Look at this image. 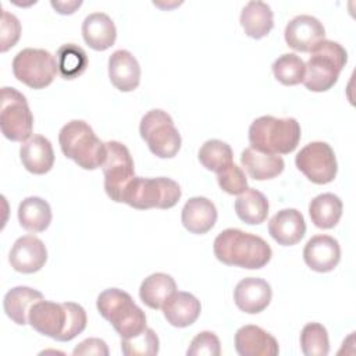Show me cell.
I'll return each instance as SVG.
<instances>
[{
  "label": "cell",
  "mask_w": 356,
  "mask_h": 356,
  "mask_svg": "<svg viewBox=\"0 0 356 356\" xmlns=\"http://www.w3.org/2000/svg\"><path fill=\"white\" fill-rule=\"evenodd\" d=\"M28 323L39 334L67 342L86 328L88 318L85 309L78 303H56L42 299L31 307Z\"/></svg>",
  "instance_id": "cell-1"
},
{
  "label": "cell",
  "mask_w": 356,
  "mask_h": 356,
  "mask_svg": "<svg viewBox=\"0 0 356 356\" xmlns=\"http://www.w3.org/2000/svg\"><path fill=\"white\" fill-rule=\"evenodd\" d=\"M213 252L221 263L248 270L264 267L273 256L270 245L261 236L238 228L221 231L214 239Z\"/></svg>",
  "instance_id": "cell-2"
},
{
  "label": "cell",
  "mask_w": 356,
  "mask_h": 356,
  "mask_svg": "<svg viewBox=\"0 0 356 356\" xmlns=\"http://www.w3.org/2000/svg\"><path fill=\"white\" fill-rule=\"evenodd\" d=\"M300 125L293 117L275 118L261 115L249 127L250 147L268 154H288L300 140Z\"/></svg>",
  "instance_id": "cell-3"
},
{
  "label": "cell",
  "mask_w": 356,
  "mask_h": 356,
  "mask_svg": "<svg viewBox=\"0 0 356 356\" xmlns=\"http://www.w3.org/2000/svg\"><path fill=\"white\" fill-rule=\"evenodd\" d=\"M61 152L67 159L74 160L83 170H96L103 165L107 149L92 127L83 120L67 122L58 134Z\"/></svg>",
  "instance_id": "cell-4"
},
{
  "label": "cell",
  "mask_w": 356,
  "mask_h": 356,
  "mask_svg": "<svg viewBox=\"0 0 356 356\" xmlns=\"http://www.w3.org/2000/svg\"><path fill=\"white\" fill-rule=\"evenodd\" d=\"M348 61V53L338 42L323 39L310 50L303 85L312 92L331 89Z\"/></svg>",
  "instance_id": "cell-5"
},
{
  "label": "cell",
  "mask_w": 356,
  "mask_h": 356,
  "mask_svg": "<svg viewBox=\"0 0 356 356\" xmlns=\"http://www.w3.org/2000/svg\"><path fill=\"white\" fill-rule=\"evenodd\" d=\"M96 306L102 317L114 327L122 339L135 337L146 328L145 312L122 289H104L97 296Z\"/></svg>",
  "instance_id": "cell-6"
},
{
  "label": "cell",
  "mask_w": 356,
  "mask_h": 356,
  "mask_svg": "<svg viewBox=\"0 0 356 356\" xmlns=\"http://www.w3.org/2000/svg\"><path fill=\"white\" fill-rule=\"evenodd\" d=\"M181 195L179 185L171 178L134 177L121 195V203L138 210L171 209L178 203Z\"/></svg>",
  "instance_id": "cell-7"
},
{
  "label": "cell",
  "mask_w": 356,
  "mask_h": 356,
  "mask_svg": "<svg viewBox=\"0 0 356 356\" xmlns=\"http://www.w3.org/2000/svg\"><path fill=\"white\" fill-rule=\"evenodd\" d=\"M139 134L149 150L160 159H171L181 149V135L171 115L164 110L147 111L140 120Z\"/></svg>",
  "instance_id": "cell-8"
},
{
  "label": "cell",
  "mask_w": 356,
  "mask_h": 356,
  "mask_svg": "<svg viewBox=\"0 0 356 356\" xmlns=\"http://www.w3.org/2000/svg\"><path fill=\"white\" fill-rule=\"evenodd\" d=\"M0 128L13 142H25L32 135L33 115L25 96L15 88H1Z\"/></svg>",
  "instance_id": "cell-9"
},
{
  "label": "cell",
  "mask_w": 356,
  "mask_h": 356,
  "mask_svg": "<svg viewBox=\"0 0 356 356\" xmlns=\"http://www.w3.org/2000/svg\"><path fill=\"white\" fill-rule=\"evenodd\" d=\"M14 76L32 89H43L56 78L58 68L56 57L44 49L26 47L13 60Z\"/></svg>",
  "instance_id": "cell-10"
},
{
  "label": "cell",
  "mask_w": 356,
  "mask_h": 356,
  "mask_svg": "<svg viewBox=\"0 0 356 356\" xmlns=\"http://www.w3.org/2000/svg\"><path fill=\"white\" fill-rule=\"evenodd\" d=\"M107 156L102 165L104 174V191L107 196L121 203V195L129 181L135 177L132 156L125 145L118 140L106 142Z\"/></svg>",
  "instance_id": "cell-11"
},
{
  "label": "cell",
  "mask_w": 356,
  "mask_h": 356,
  "mask_svg": "<svg viewBox=\"0 0 356 356\" xmlns=\"http://www.w3.org/2000/svg\"><path fill=\"white\" fill-rule=\"evenodd\" d=\"M298 170L312 182L324 185L337 177L338 164L332 147L325 142H310L295 157Z\"/></svg>",
  "instance_id": "cell-12"
},
{
  "label": "cell",
  "mask_w": 356,
  "mask_h": 356,
  "mask_svg": "<svg viewBox=\"0 0 356 356\" xmlns=\"http://www.w3.org/2000/svg\"><path fill=\"white\" fill-rule=\"evenodd\" d=\"M11 267L24 274L39 271L47 260V249L42 239L35 235H24L18 238L8 254Z\"/></svg>",
  "instance_id": "cell-13"
},
{
  "label": "cell",
  "mask_w": 356,
  "mask_h": 356,
  "mask_svg": "<svg viewBox=\"0 0 356 356\" xmlns=\"http://www.w3.org/2000/svg\"><path fill=\"white\" fill-rule=\"evenodd\" d=\"M285 42L296 51H310L312 47L324 39L323 24L312 15L300 14L293 17L285 26Z\"/></svg>",
  "instance_id": "cell-14"
},
{
  "label": "cell",
  "mask_w": 356,
  "mask_h": 356,
  "mask_svg": "<svg viewBox=\"0 0 356 356\" xmlns=\"http://www.w3.org/2000/svg\"><path fill=\"white\" fill-rule=\"evenodd\" d=\"M303 260L317 273L332 271L341 260V248L335 238L330 235L312 236L303 249Z\"/></svg>",
  "instance_id": "cell-15"
},
{
  "label": "cell",
  "mask_w": 356,
  "mask_h": 356,
  "mask_svg": "<svg viewBox=\"0 0 356 356\" xmlns=\"http://www.w3.org/2000/svg\"><path fill=\"white\" fill-rule=\"evenodd\" d=\"M273 291L267 281L257 277L241 280L234 289V300L239 310L248 314L263 312L271 302Z\"/></svg>",
  "instance_id": "cell-16"
},
{
  "label": "cell",
  "mask_w": 356,
  "mask_h": 356,
  "mask_svg": "<svg viewBox=\"0 0 356 356\" xmlns=\"http://www.w3.org/2000/svg\"><path fill=\"white\" fill-rule=\"evenodd\" d=\"M235 350L241 356H277V339L259 325L248 324L235 334Z\"/></svg>",
  "instance_id": "cell-17"
},
{
  "label": "cell",
  "mask_w": 356,
  "mask_h": 356,
  "mask_svg": "<svg viewBox=\"0 0 356 356\" xmlns=\"http://www.w3.org/2000/svg\"><path fill=\"white\" fill-rule=\"evenodd\" d=\"M271 238L282 245L292 246L300 242L306 234V222L302 213L296 209H282L275 213L268 222Z\"/></svg>",
  "instance_id": "cell-18"
},
{
  "label": "cell",
  "mask_w": 356,
  "mask_h": 356,
  "mask_svg": "<svg viewBox=\"0 0 356 356\" xmlns=\"http://www.w3.org/2000/svg\"><path fill=\"white\" fill-rule=\"evenodd\" d=\"M108 78L121 92H132L140 82V65L128 50H115L108 57Z\"/></svg>",
  "instance_id": "cell-19"
},
{
  "label": "cell",
  "mask_w": 356,
  "mask_h": 356,
  "mask_svg": "<svg viewBox=\"0 0 356 356\" xmlns=\"http://www.w3.org/2000/svg\"><path fill=\"white\" fill-rule=\"evenodd\" d=\"M182 225L192 234L209 232L217 221V209L214 203L204 196L191 197L181 211Z\"/></svg>",
  "instance_id": "cell-20"
},
{
  "label": "cell",
  "mask_w": 356,
  "mask_h": 356,
  "mask_svg": "<svg viewBox=\"0 0 356 356\" xmlns=\"http://www.w3.org/2000/svg\"><path fill=\"white\" fill-rule=\"evenodd\" d=\"M19 159L26 171L42 175L51 170L54 164V152L47 138L33 135L21 145Z\"/></svg>",
  "instance_id": "cell-21"
},
{
  "label": "cell",
  "mask_w": 356,
  "mask_h": 356,
  "mask_svg": "<svg viewBox=\"0 0 356 356\" xmlns=\"http://www.w3.org/2000/svg\"><path fill=\"white\" fill-rule=\"evenodd\" d=\"M165 320L178 328L193 324L202 310L200 302L189 292L175 291L161 306Z\"/></svg>",
  "instance_id": "cell-22"
},
{
  "label": "cell",
  "mask_w": 356,
  "mask_h": 356,
  "mask_svg": "<svg viewBox=\"0 0 356 356\" xmlns=\"http://www.w3.org/2000/svg\"><path fill=\"white\" fill-rule=\"evenodd\" d=\"M82 36L90 49L103 51L114 44L117 29L107 14L92 13L82 22Z\"/></svg>",
  "instance_id": "cell-23"
},
{
  "label": "cell",
  "mask_w": 356,
  "mask_h": 356,
  "mask_svg": "<svg viewBox=\"0 0 356 356\" xmlns=\"http://www.w3.org/2000/svg\"><path fill=\"white\" fill-rule=\"evenodd\" d=\"M241 164L245 167L250 178L256 181H266L275 178L284 171V159L278 154H268L246 147L241 154Z\"/></svg>",
  "instance_id": "cell-24"
},
{
  "label": "cell",
  "mask_w": 356,
  "mask_h": 356,
  "mask_svg": "<svg viewBox=\"0 0 356 356\" xmlns=\"http://www.w3.org/2000/svg\"><path fill=\"white\" fill-rule=\"evenodd\" d=\"M239 22L249 38L261 39L267 36L273 29L274 15L271 7L267 3L253 0L242 8Z\"/></svg>",
  "instance_id": "cell-25"
},
{
  "label": "cell",
  "mask_w": 356,
  "mask_h": 356,
  "mask_svg": "<svg viewBox=\"0 0 356 356\" xmlns=\"http://www.w3.org/2000/svg\"><path fill=\"white\" fill-rule=\"evenodd\" d=\"M44 299L43 295L29 286H15L11 288L3 300V307L6 314L18 325L28 324V314L31 307Z\"/></svg>",
  "instance_id": "cell-26"
},
{
  "label": "cell",
  "mask_w": 356,
  "mask_h": 356,
  "mask_svg": "<svg viewBox=\"0 0 356 356\" xmlns=\"http://www.w3.org/2000/svg\"><path fill=\"white\" fill-rule=\"evenodd\" d=\"M18 221L29 232H43L51 222L50 204L39 196L24 199L18 206Z\"/></svg>",
  "instance_id": "cell-27"
},
{
  "label": "cell",
  "mask_w": 356,
  "mask_h": 356,
  "mask_svg": "<svg viewBox=\"0 0 356 356\" xmlns=\"http://www.w3.org/2000/svg\"><path fill=\"white\" fill-rule=\"evenodd\" d=\"M177 291L174 278L165 273H154L146 277L139 288L140 300L150 309H161L164 302Z\"/></svg>",
  "instance_id": "cell-28"
},
{
  "label": "cell",
  "mask_w": 356,
  "mask_h": 356,
  "mask_svg": "<svg viewBox=\"0 0 356 356\" xmlns=\"http://www.w3.org/2000/svg\"><path fill=\"white\" fill-rule=\"evenodd\" d=\"M342 200L334 193H321L309 204L312 222L323 229L334 228L342 216Z\"/></svg>",
  "instance_id": "cell-29"
},
{
  "label": "cell",
  "mask_w": 356,
  "mask_h": 356,
  "mask_svg": "<svg viewBox=\"0 0 356 356\" xmlns=\"http://www.w3.org/2000/svg\"><path fill=\"white\" fill-rule=\"evenodd\" d=\"M235 213L246 224H261L268 214V200L260 191L248 188L235 200Z\"/></svg>",
  "instance_id": "cell-30"
},
{
  "label": "cell",
  "mask_w": 356,
  "mask_h": 356,
  "mask_svg": "<svg viewBox=\"0 0 356 356\" xmlns=\"http://www.w3.org/2000/svg\"><path fill=\"white\" fill-rule=\"evenodd\" d=\"M56 61L58 72L64 79H75L85 72L89 58L81 46L75 43H65L58 47Z\"/></svg>",
  "instance_id": "cell-31"
},
{
  "label": "cell",
  "mask_w": 356,
  "mask_h": 356,
  "mask_svg": "<svg viewBox=\"0 0 356 356\" xmlns=\"http://www.w3.org/2000/svg\"><path fill=\"white\" fill-rule=\"evenodd\" d=\"M232 156L234 154L231 146L218 139L206 140L197 153L200 164L206 170L214 172H220L221 170L228 167L232 163Z\"/></svg>",
  "instance_id": "cell-32"
},
{
  "label": "cell",
  "mask_w": 356,
  "mask_h": 356,
  "mask_svg": "<svg viewBox=\"0 0 356 356\" xmlns=\"http://www.w3.org/2000/svg\"><path fill=\"white\" fill-rule=\"evenodd\" d=\"M273 74L278 82L286 86H293L303 82L306 65L303 60L295 53L281 54L273 63Z\"/></svg>",
  "instance_id": "cell-33"
},
{
  "label": "cell",
  "mask_w": 356,
  "mask_h": 356,
  "mask_svg": "<svg viewBox=\"0 0 356 356\" xmlns=\"http://www.w3.org/2000/svg\"><path fill=\"white\" fill-rule=\"evenodd\" d=\"M300 348L306 356H327L330 339L325 327L320 323H309L300 332Z\"/></svg>",
  "instance_id": "cell-34"
},
{
  "label": "cell",
  "mask_w": 356,
  "mask_h": 356,
  "mask_svg": "<svg viewBox=\"0 0 356 356\" xmlns=\"http://www.w3.org/2000/svg\"><path fill=\"white\" fill-rule=\"evenodd\" d=\"M160 341L152 328H145L138 335L121 341V350L125 356H153L159 353Z\"/></svg>",
  "instance_id": "cell-35"
},
{
  "label": "cell",
  "mask_w": 356,
  "mask_h": 356,
  "mask_svg": "<svg viewBox=\"0 0 356 356\" xmlns=\"http://www.w3.org/2000/svg\"><path fill=\"white\" fill-rule=\"evenodd\" d=\"M217 182L220 188L229 195H241L248 189L246 175L235 163H231L228 167L217 172Z\"/></svg>",
  "instance_id": "cell-36"
},
{
  "label": "cell",
  "mask_w": 356,
  "mask_h": 356,
  "mask_svg": "<svg viewBox=\"0 0 356 356\" xmlns=\"http://www.w3.org/2000/svg\"><path fill=\"white\" fill-rule=\"evenodd\" d=\"M221 353L220 339L211 331L199 332L191 342L186 355L188 356H218Z\"/></svg>",
  "instance_id": "cell-37"
},
{
  "label": "cell",
  "mask_w": 356,
  "mask_h": 356,
  "mask_svg": "<svg viewBox=\"0 0 356 356\" xmlns=\"http://www.w3.org/2000/svg\"><path fill=\"white\" fill-rule=\"evenodd\" d=\"M21 36V24L18 18L3 8L1 11V29H0V50L7 51L15 46Z\"/></svg>",
  "instance_id": "cell-38"
},
{
  "label": "cell",
  "mask_w": 356,
  "mask_h": 356,
  "mask_svg": "<svg viewBox=\"0 0 356 356\" xmlns=\"http://www.w3.org/2000/svg\"><path fill=\"white\" fill-rule=\"evenodd\" d=\"M72 355H97V356H107L108 355V348L106 342L100 338H88L82 341L75 349L72 350Z\"/></svg>",
  "instance_id": "cell-39"
},
{
  "label": "cell",
  "mask_w": 356,
  "mask_h": 356,
  "mask_svg": "<svg viewBox=\"0 0 356 356\" xmlns=\"http://www.w3.org/2000/svg\"><path fill=\"white\" fill-rule=\"evenodd\" d=\"M50 4L60 14H72L82 4V1L81 0H78V1H67V3L65 1H51Z\"/></svg>",
  "instance_id": "cell-40"
}]
</instances>
